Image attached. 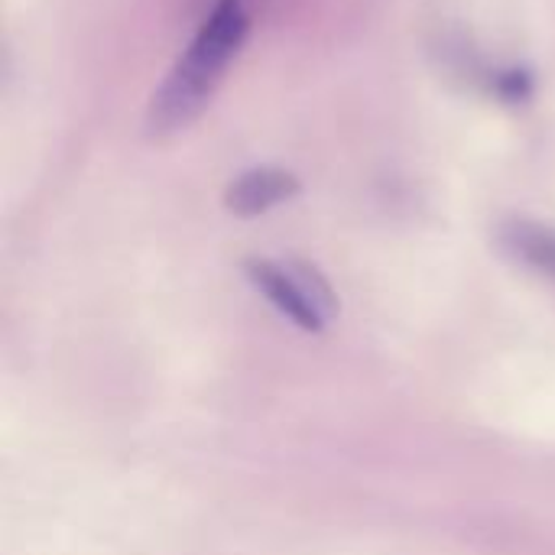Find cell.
Instances as JSON below:
<instances>
[{"label":"cell","instance_id":"obj_1","mask_svg":"<svg viewBox=\"0 0 555 555\" xmlns=\"http://www.w3.org/2000/svg\"><path fill=\"white\" fill-rule=\"evenodd\" d=\"M250 33V13L244 0H215L189 46L179 52L166 78L156 85L146 107V133L153 140H166L192 127L218 88L228 78V68L237 62Z\"/></svg>","mask_w":555,"mask_h":555},{"label":"cell","instance_id":"obj_2","mask_svg":"<svg viewBox=\"0 0 555 555\" xmlns=\"http://www.w3.org/2000/svg\"><path fill=\"white\" fill-rule=\"evenodd\" d=\"M247 280L276 312H283L306 332L325 328L338 312L335 293L325 276L302 260L254 257L247 260Z\"/></svg>","mask_w":555,"mask_h":555},{"label":"cell","instance_id":"obj_3","mask_svg":"<svg viewBox=\"0 0 555 555\" xmlns=\"http://www.w3.org/2000/svg\"><path fill=\"white\" fill-rule=\"evenodd\" d=\"M299 195V176L283 166H250L224 189V208L237 218H260Z\"/></svg>","mask_w":555,"mask_h":555},{"label":"cell","instance_id":"obj_4","mask_svg":"<svg viewBox=\"0 0 555 555\" xmlns=\"http://www.w3.org/2000/svg\"><path fill=\"white\" fill-rule=\"evenodd\" d=\"M501 250L537 276L555 283V228L537 218H507L498 228Z\"/></svg>","mask_w":555,"mask_h":555}]
</instances>
